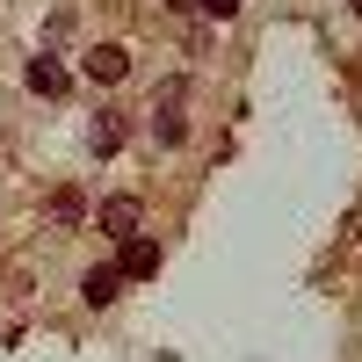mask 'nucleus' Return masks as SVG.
<instances>
[{
	"label": "nucleus",
	"mask_w": 362,
	"mask_h": 362,
	"mask_svg": "<svg viewBox=\"0 0 362 362\" xmlns=\"http://www.w3.org/2000/svg\"><path fill=\"white\" fill-rule=\"evenodd\" d=\"M167 8H196V0H167Z\"/></svg>",
	"instance_id": "10"
},
{
	"label": "nucleus",
	"mask_w": 362,
	"mask_h": 362,
	"mask_svg": "<svg viewBox=\"0 0 362 362\" xmlns=\"http://www.w3.org/2000/svg\"><path fill=\"white\" fill-rule=\"evenodd\" d=\"M44 218H51L58 232H73V225L87 218V203H80V189H51V203H44Z\"/></svg>",
	"instance_id": "6"
},
{
	"label": "nucleus",
	"mask_w": 362,
	"mask_h": 362,
	"mask_svg": "<svg viewBox=\"0 0 362 362\" xmlns=\"http://www.w3.org/2000/svg\"><path fill=\"white\" fill-rule=\"evenodd\" d=\"M116 290H124V276H116V268H87V276H80V297H87V305H116Z\"/></svg>",
	"instance_id": "5"
},
{
	"label": "nucleus",
	"mask_w": 362,
	"mask_h": 362,
	"mask_svg": "<svg viewBox=\"0 0 362 362\" xmlns=\"http://www.w3.org/2000/svg\"><path fill=\"white\" fill-rule=\"evenodd\" d=\"M29 87H37V95H66V66H58V58H29Z\"/></svg>",
	"instance_id": "7"
},
{
	"label": "nucleus",
	"mask_w": 362,
	"mask_h": 362,
	"mask_svg": "<svg viewBox=\"0 0 362 362\" xmlns=\"http://www.w3.org/2000/svg\"><path fill=\"white\" fill-rule=\"evenodd\" d=\"M80 66H87V80H95V87H116V80L131 73V51H124V44H95Z\"/></svg>",
	"instance_id": "2"
},
{
	"label": "nucleus",
	"mask_w": 362,
	"mask_h": 362,
	"mask_svg": "<svg viewBox=\"0 0 362 362\" xmlns=\"http://www.w3.org/2000/svg\"><path fill=\"white\" fill-rule=\"evenodd\" d=\"M196 8H203V15H218V22H232V15H239V0H196Z\"/></svg>",
	"instance_id": "9"
},
{
	"label": "nucleus",
	"mask_w": 362,
	"mask_h": 362,
	"mask_svg": "<svg viewBox=\"0 0 362 362\" xmlns=\"http://www.w3.org/2000/svg\"><path fill=\"white\" fill-rule=\"evenodd\" d=\"M116 276H160V247H153V239H124V254H116Z\"/></svg>",
	"instance_id": "3"
},
{
	"label": "nucleus",
	"mask_w": 362,
	"mask_h": 362,
	"mask_svg": "<svg viewBox=\"0 0 362 362\" xmlns=\"http://www.w3.org/2000/svg\"><path fill=\"white\" fill-rule=\"evenodd\" d=\"M87 145H95V153H116V145H124V116H95V124H87Z\"/></svg>",
	"instance_id": "8"
},
{
	"label": "nucleus",
	"mask_w": 362,
	"mask_h": 362,
	"mask_svg": "<svg viewBox=\"0 0 362 362\" xmlns=\"http://www.w3.org/2000/svg\"><path fill=\"white\" fill-rule=\"evenodd\" d=\"M181 102H189V80H167L160 95H153V138H160V145H181V138H189V116H181Z\"/></svg>",
	"instance_id": "1"
},
{
	"label": "nucleus",
	"mask_w": 362,
	"mask_h": 362,
	"mask_svg": "<svg viewBox=\"0 0 362 362\" xmlns=\"http://www.w3.org/2000/svg\"><path fill=\"white\" fill-rule=\"evenodd\" d=\"M102 232H109V239H131V232H138V196H109V203H102Z\"/></svg>",
	"instance_id": "4"
},
{
	"label": "nucleus",
	"mask_w": 362,
	"mask_h": 362,
	"mask_svg": "<svg viewBox=\"0 0 362 362\" xmlns=\"http://www.w3.org/2000/svg\"><path fill=\"white\" fill-rule=\"evenodd\" d=\"M355 15H362V0H355Z\"/></svg>",
	"instance_id": "11"
}]
</instances>
